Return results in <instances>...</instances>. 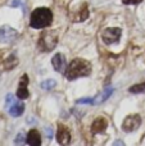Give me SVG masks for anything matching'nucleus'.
Wrapping results in <instances>:
<instances>
[{"instance_id": "f257e3e1", "label": "nucleus", "mask_w": 145, "mask_h": 146, "mask_svg": "<svg viewBox=\"0 0 145 146\" xmlns=\"http://www.w3.org/2000/svg\"><path fill=\"white\" fill-rule=\"evenodd\" d=\"M90 73H91V66H90L89 62L85 60V59L77 58L69 63L68 68L66 71V77L67 80L72 81L80 77H86Z\"/></svg>"}, {"instance_id": "f03ea898", "label": "nucleus", "mask_w": 145, "mask_h": 146, "mask_svg": "<svg viewBox=\"0 0 145 146\" xmlns=\"http://www.w3.org/2000/svg\"><path fill=\"white\" fill-rule=\"evenodd\" d=\"M53 22V13L48 8H37L31 13L30 26L32 28H45Z\"/></svg>"}, {"instance_id": "7ed1b4c3", "label": "nucleus", "mask_w": 145, "mask_h": 146, "mask_svg": "<svg viewBox=\"0 0 145 146\" xmlns=\"http://www.w3.org/2000/svg\"><path fill=\"white\" fill-rule=\"evenodd\" d=\"M57 42H58V33L55 31H46V32L41 33L37 46L41 51L48 53V51H51L55 48Z\"/></svg>"}, {"instance_id": "20e7f679", "label": "nucleus", "mask_w": 145, "mask_h": 146, "mask_svg": "<svg viewBox=\"0 0 145 146\" xmlns=\"http://www.w3.org/2000/svg\"><path fill=\"white\" fill-rule=\"evenodd\" d=\"M18 63V59L14 53L1 50L0 51V71H9L13 69Z\"/></svg>"}, {"instance_id": "39448f33", "label": "nucleus", "mask_w": 145, "mask_h": 146, "mask_svg": "<svg viewBox=\"0 0 145 146\" xmlns=\"http://www.w3.org/2000/svg\"><path fill=\"white\" fill-rule=\"evenodd\" d=\"M121 35H122V31L118 27H109L105 28L102 33V40L104 44L110 45V44H116L120 41Z\"/></svg>"}, {"instance_id": "423d86ee", "label": "nucleus", "mask_w": 145, "mask_h": 146, "mask_svg": "<svg viewBox=\"0 0 145 146\" xmlns=\"http://www.w3.org/2000/svg\"><path fill=\"white\" fill-rule=\"evenodd\" d=\"M141 124V117L139 114H131L125 118L122 123V129L125 132H134L140 127Z\"/></svg>"}, {"instance_id": "0eeeda50", "label": "nucleus", "mask_w": 145, "mask_h": 146, "mask_svg": "<svg viewBox=\"0 0 145 146\" xmlns=\"http://www.w3.org/2000/svg\"><path fill=\"white\" fill-rule=\"evenodd\" d=\"M18 33L14 28H12L10 26H1L0 27V41L4 44H10L17 38Z\"/></svg>"}, {"instance_id": "6e6552de", "label": "nucleus", "mask_w": 145, "mask_h": 146, "mask_svg": "<svg viewBox=\"0 0 145 146\" xmlns=\"http://www.w3.org/2000/svg\"><path fill=\"white\" fill-rule=\"evenodd\" d=\"M57 141L61 145H68L71 142V133L64 124H59L57 132Z\"/></svg>"}, {"instance_id": "1a4fd4ad", "label": "nucleus", "mask_w": 145, "mask_h": 146, "mask_svg": "<svg viewBox=\"0 0 145 146\" xmlns=\"http://www.w3.org/2000/svg\"><path fill=\"white\" fill-rule=\"evenodd\" d=\"M27 85H28V76L23 74L19 81V86H18V90H17V96L19 99H27L28 95H30V92L27 90Z\"/></svg>"}, {"instance_id": "9d476101", "label": "nucleus", "mask_w": 145, "mask_h": 146, "mask_svg": "<svg viewBox=\"0 0 145 146\" xmlns=\"http://www.w3.org/2000/svg\"><path fill=\"white\" fill-rule=\"evenodd\" d=\"M108 126V122L105 118L100 117V118H96L94 122H92V126H91V132L92 135H96V133H103V132L107 129Z\"/></svg>"}, {"instance_id": "9b49d317", "label": "nucleus", "mask_w": 145, "mask_h": 146, "mask_svg": "<svg viewBox=\"0 0 145 146\" xmlns=\"http://www.w3.org/2000/svg\"><path fill=\"white\" fill-rule=\"evenodd\" d=\"M51 64H53V68L57 72H63L64 67H66V58H64L63 54H55L51 59Z\"/></svg>"}, {"instance_id": "f8f14e48", "label": "nucleus", "mask_w": 145, "mask_h": 146, "mask_svg": "<svg viewBox=\"0 0 145 146\" xmlns=\"http://www.w3.org/2000/svg\"><path fill=\"white\" fill-rule=\"evenodd\" d=\"M8 111H9V114L12 117H19L25 111V104L18 103V101H13L12 105L8 106Z\"/></svg>"}, {"instance_id": "ddd939ff", "label": "nucleus", "mask_w": 145, "mask_h": 146, "mask_svg": "<svg viewBox=\"0 0 145 146\" xmlns=\"http://www.w3.org/2000/svg\"><path fill=\"white\" fill-rule=\"evenodd\" d=\"M28 145L31 146H40L41 145V137L40 133H39L36 129H31L27 135V139H26Z\"/></svg>"}, {"instance_id": "4468645a", "label": "nucleus", "mask_w": 145, "mask_h": 146, "mask_svg": "<svg viewBox=\"0 0 145 146\" xmlns=\"http://www.w3.org/2000/svg\"><path fill=\"white\" fill-rule=\"evenodd\" d=\"M112 94H113V87L108 86V87L105 88V90L103 91L102 94H99V95H98L95 99H92V104H95V105H98V104H102L103 101L107 100V99L109 98Z\"/></svg>"}, {"instance_id": "2eb2a0df", "label": "nucleus", "mask_w": 145, "mask_h": 146, "mask_svg": "<svg viewBox=\"0 0 145 146\" xmlns=\"http://www.w3.org/2000/svg\"><path fill=\"white\" fill-rule=\"evenodd\" d=\"M130 92H134V94H140V92H144L145 91V82L143 83H139V85H134L128 88Z\"/></svg>"}, {"instance_id": "dca6fc26", "label": "nucleus", "mask_w": 145, "mask_h": 146, "mask_svg": "<svg viewBox=\"0 0 145 146\" xmlns=\"http://www.w3.org/2000/svg\"><path fill=\"white\" fill-rule=\"evenodd\" d=\"M57 85V82L54 80H46V81H43L41 82V88H44V90H51V88H54Z\"/></svg>"}, {"instance_id": "f3484780", "label": "nucleus", "mask_w": 145, "mask_h": 146, "mask_svg": "<svg viewBox=\"0 0 145 146\" xmlns=\"http://www.w3.org/2000/svg\"><path fill=\"white\" fill-rule=\"evenodd\" d=\"M87 17H89V10H87V5H86V3H85V4L82 5V9L80 10V17L77 18V19L85 21V19H87Z\"/></svg>"}, {"instance_id": "a211bd4d", "label": "nucleus", "mask_w": 145, "mask_h": 146, "mask_svg": "<svg viewBox=\"0 0 145 146\" xmlns=\"http://www.w3.org/2000/svg\"><path fill=\"white\" fill-rule=\"evenodd\" d=\"M26 141V139H25V133L23 132H19V133L17 135V137H15V144L17 145H19V144H23V142Z\"/></svg>"}, {"instance_id": "6ab92c4d", "label": "nucleus", "mask_w": 145, "mask_h": 146, "mask_svg": "<svg viewBox=\"0 0 145 146\" xmlns=\"http://www.w3.org/2000/svg\"><path fill=\"white\" fill-rule=\"evenodd\" d=\"M77 104H92V99L91 98H84V99H78Z\"/></svg>"}, {"instance_id": "aec40b11", "label": "nucleus", "mask_w": 145, "mask_h": 146, "mask_svg": "<svg viewBox=\"0 0 145 146\" xmlns=\"http://www.w3.org/2000/svg\"><path fill=\"white\" fill-rule=\"evenodd\" d=\"M143 0H122L123 4H139V3H141Z\"/></svg>"}, {"instance_id": "412c9836", "label": "nucleus", "mask_w": 145, "mask_h": 146, "mask_svg": "<svg viewBox=\"0 0 145 146\" xmlns=\"http://www.w3.org/2000/svg\"><path fill=\"white\" fill-rule=\"evenodd\" d=\"M45 132H46V136L50 139L51 136H53V129L50 128V127H48V128H45Z\"/></svg>"}, {"instance_id": "4be33fe9", "label": "nucleus", "mask_w": 145, "mask_h": 146, "mask_svg": "<svg viewBox=\"0 0 145 146\" xmlns=\"http://www.w3.org/2000/svg\"><path fill=\"white\" fill-rule=\"evenodd\" d=\"M114 145H123V142H121V141H116V142H114Z\"/></svg>"}]
</instances>
